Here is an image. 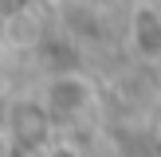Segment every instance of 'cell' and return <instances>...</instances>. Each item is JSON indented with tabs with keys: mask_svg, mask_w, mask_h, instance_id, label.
<instances>
[]
</instances>
